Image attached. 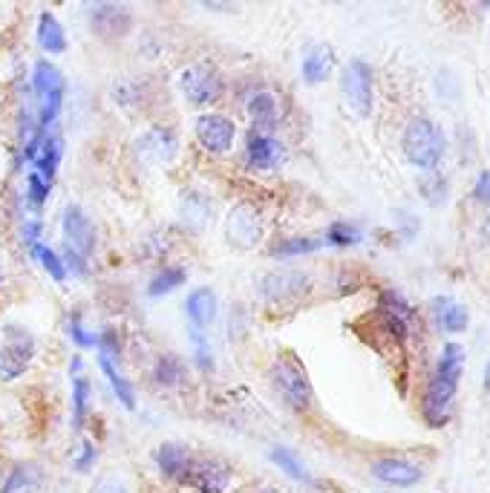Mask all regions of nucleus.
<instances>
[{
	"label": "nucleus",
	"instance_id": "f257e3e1",
	"mask_svg": "<svg viewBox=\"0 0 490 493\" xmlns=\"http://www.w3.org/2000/svg\"><path fill=\"white\" fill-rule=\"evenodd\" d=\"M465 372V349L458 343H445L441 346V355L436 361V372L430 387L424 395V419L430 427H441L450 419V404L456 399L458 381Z\"/></svg>",
	"mask_w": 490,
	"mask_h": 493
},
{
	"label": "nucleus",
	"instance_id": "f03ea898",
	"mask_svg": "<svg viewBox=\"0 0 490 493\" xmlns=\"http://www.w3.org/2000/svg\"><path fill=\"white\" fill-rule=\"evenodd\" d=\"M445 133H441V127L436 121H430L427 116H418L407 124L404 130V156L407 162H413L416 168H424V170H433L441 156H445Z\"/></svg>",
	"mask_w": 490,
	"mask_h": 493
},
{
	"label": "nucleus",
	"instance_id": "7ed1b4c3",
	"mask_svg": "<svg viewBox=\"0 0 490 493\" xmlns=\"http://www.w3.org/2000/svg\"><path fill=\"white\" fill-rule=\"evenodd\" d=\"M33 90L38 99V124L41 130H50L61 113V104H64L67 78L53 61H38L33 70Z\"/></svg>",
	"mask_w": 490,
	"mask_h": 493
},
{
	"label": "nucleus",
	"instance_id": "20e7f679",
	"mask_svg": "<svg viewBox=\"0 0 490 493\" xmlns=\"http://www.w3.org/2000/svg\"><path fill=\"white\" fill-rule=\"evenodd\" d=\"M272 378H274L277 392L283 395V401H286L294 412H306L309 410V404H312V384H309V375L303 370V363L297 361V355H292V353L280 355L274 361Z\"/></svg>",
	"mask_w": 490,
	"mask_h": 493
},
{
	"label": "nucleus",
	"instance_id": "39448f33",
	"mask_svg": "<svg viewBox=\"0 0 490 493\" xmlns=\"http://www.w3.org/2000/svg\"><path fill=\"white\" fill-rule=\"evenodd\" d=\"M179 87H182V95L191 104L197 107H205L216 99H223L226 92V82H223V72H219L214 63H191L182 78H179Z\"/></svg>",
	"mask_w": 490,
	"mask_h": 493
},
{
	"label": "nucleus",
	"instance_id": "423d86ee",
	"mask_svg": "<svg viewBox=\"0 0 490 493\" xmlns=\"http://www.w3.org/2000/svg\"><path fill=\"white\" fill-rule=\"evenodd\" d=\"M341 87H343V99L358 116H370L372 113V67L367 61L352 58L343 67L341 75Z\"/></svg>",
	"mask_w": 490,
	"mask_h": 493
},
{
	"label": "nucleus",
	"instance_id": "0eeeda50",
	"mask_svg": "<svg viewBox=\"0 0 490 493\" xmlns=\"http://www.w3.org/2000/svg\"><path fill=\"white\" fill-rule=\"evenodd\" d=\"M226 237L234 248L240 251H251L263 237V217L257 211V205L251 202H240L236 208L228 214V222H226Z\"/></svg>",
	"mask_w": 490,
	"mask_h": 493
},
{
	"label": "nucleus",
	"instance_id": "6e6552de",
	"mask_svg": "<svg viewBox=\"0 0 490 493\" xmlns=\"http://www.w3.org/2000/svg\"><path fill=\"white\" fill-rule=\"evenodd\" d=\"M194 133H197V141L202 145V150H208L211 156H223L234 148L236 127L223 113H202L194 124Z\"/></svg>",
	"mask_w": 490,
	"mask_h": 493
},
{
	"label": "nucleus",
	"instance_id": "1a4fd4ad",
	"mask_svg": "<svg viewBox=\"0 0 490 493\" xmlns=\"http://www.w3.org/2000/svg\"><path fill=\"white\" fill-rule=\"evenodd\" d=\"M6 335H9V343L0 346V378L14 381L29 370L35 343L21 326H6Z\"/></svg>",
	"mask_w": 490,
	"mask_h": 493
},
{
	"label": "nucleus",
	"instance_id": "9d476101",
	"mask_svg": "<svg viewBox=\"0 0 490 493\" xmlns=\"http://www.w3.org/2000/svg\"><path fill=\"white\" fill-rule=\"evenodd\" d=\"M24 156H26V162L33 165V170H38L41 177L53 182L58 173V165H61V136L53 130L33 133L24 145Z\"/></svg>",
	"mask_w": 490,
	"mask_h": 493
},
{
	"label": "nucleus",
	"instance_id": "9b49d317",
	"mask_svg": "<svg viewBox=\"0 0 490 493\" xmlns=\"http://www.w3.org/2000/svg\"><path fill=\"white\" fill-rule=\"evenodd\" d=\"M61 228H64V248L82 254L84 260L96 251V226H92V219L78 205H67L64 208Z\"/></svg>",
	"mask_w": 490,
	"mask_h": 493
},
{
	"label": "nucleus",
	"instance_id": "f8f14e48",
	"mask_svg": "<svg viewBox=\"0 0 490 493\" xmlns=\"http://www.w3.org/2000/svg\"><path fill=\"white\" fill-rule=\"evenodd\" d=\"M283 162H286V148H283V141L274 139L272 133L251 130V136L245 141V165L251 170H274Z\"/></svg>",
	"mask_w": 490,
	"mask_h": 493
},
{
	"label": "nucleus",
	"instance_id": "ddd939ff",
	"mask_svg": "<svg viewBox=\"0 0 490 493\" xmlns=\"http://www.w3.org/2000/svg\"><path fill=\"white\" fill-rule=\"evenodd\" d=\"M260 292L268 304H292L309 292V275L303 272H272L260 283Z\"/></svg>",
	"mask_w": 490,
	"mask_h": 493
},
{
	"label": "nucleus",
	"instance_id": "4468645a",
	"mask_svg": "<svg viewBox=\"0 0 490 493\" xmlns=\"http://www.w3.org/2000/svg\"><path fill=\"white\" fill-rule=\"evenodd\" d=\"M90 26L101 38H121L133 26V12L121 4H96L90 6Z\"/></svg>",
	"mask_w": 490,
	"mask_h": 493
},
{
	"label": "nucleus",
	"instance_id": "2eb2a0df",
	"mask_svg": "<svg viewBox=\"0 0 490 493\" xmlns=\"http://www.w3.org/2000/svg\"><path fill=\"white\" fill-rule=\"evenodd\" d=\"M231 476L234 470L223 459H202L191 465L185 482H191L199 493H223L231 485Z\"/></svg>",
	"mask_w": 490,
	"mask_h": 493
},
{
	"label": "nucleus",
	"instance_id": "dca6fc26",
	"mask_svg": "<svg viewBox=\"0 0 490 493\" xmlns=\"http://www.w3.org/2000/svg\"><path fill=\"white\" fill-rule=\"evenodd\" d=\"M139 156L145 159L150 165H168L173 162V156L179 150V141L177 133L170 127H150L148 133L139 136Z\"/></svg>",
	"mask_w": 490,
	"mask_h": 493
},
{
	"label": "nucleus",
	"instance_id": "f3484780",
	"mask_svg": "<svg viewBox=\"0 0 490 493\" xmlns=\"http://www.w3.org/2000/svg\"><path fill=\"white\" fill-rule=\"evenodd\" d=\"M378 312H381L384 326L399 341H404L409 335V329L416 326V312H413V306H409L407 300L401 295H395V292H384L381 295V300H378Z\"/></svg>",
	"mask_w": 490,
	"mask_h": 493
},
{
	"label": "nucleus",
	"instance_id": "a211bd4d",
	"mask_svg": "<svg viewBox=\"0 0 490 493\" xmlns=\"http://www.w3.org/2000/svg\"><path fill=\"white\" fill-rule=\"evenodd\" d=\"M372 476L378 482L392 485V488H409V485H416L421 479L424 470L416 462H409V459L384 456L372 465Z\"/></svg>",
	"mask_w": 490,
	"mask_h": 493
},
{
	"label": "nucleus",
	"instance_id": "6ab92c4d",
	"mask_svg": "<svg viewBox=\"0 0 490 493\" xmlns=\"http://www.w3.org/2000/svg\"><path fill=\"white\" fill-rule=\"evenodd\" d=\"M191 465H194V456L179 441H165L159 444V450H156V468H159V473L170 482H185Z\"/></svg>",
	"mask_w": 490,
	"mask_h": 493
},
{
	"label": "nucleus",
	"instance_id": "aec40b11",
	"mask_svg": "<svg viewBox=\"0 0 490 493\" xmlns=\"http://www.w3.org/2000/svg\"><path fill=\"white\" fill-rule=\"evenodd\" d=\"M335 50L326 44H318V46H309L306 55H303V67H300V72H303V82L306 84H323L326 78L335 72Z\"/></svg>",
	"mask_w": 490,
	"mask_h": 493
},
{
	"label": "nucleus",
	"instance_id": "412c9836",
	"mask_svg": "<svg viewBox=\"0 0 490 493\" xmlns=\"http://www.w3.org/2000/svg\"><path fill=\"white\" fill-rule=\"evenodd\" d=\"M248 110V119L251 124H255V130L265 133V130H272V127L280 121V107H277V99L268 90H257V92H251V99L245 104Z\"/></svg>",
	"mask_w": 490,
	"mask_h": 493
},
{
	"label": "nucleus",
	"instance_id": "4be33fe9",
	"mask_svg": "<svg viewBox=\"0 0 490 493\" xmlns=\"http://www.w3.org/2000/svg\"><path fill=\"white\" fill-rule=\"evenodd\" d=\"M185 312H187V317H191V324H194L197 332L208 329L214 324V317H216V295H214V289H208V285H199V289H194L185 300Z\"/></svg>",
	"mask_w": 490,
	"mask_h": 493
},
{
	"label": "nucleus",
	"instance_id": "5701e85b",
	"mask_svg": "<svg viewBox=\"0 0 490 493\" xmlns=\"http://www.w3.org/2000/svg\"><path fill=\"white\" fill-rule=\"evenodd\" d=\"M433 317L445 332H465L467 324H470L467 309L458 304V300H450V297H436L433 300Z\"/></svg>",
	"mask_w": 490,
	"mask_h": 493
},
{
	"label": "nucleus",
	"instance_id": "b1692460",
	"mask_svg": "<svg viewBox=\"0 0 490 493\" xmlns=\"http://www.w3.org/2000/svg\"><path fill=\"white\" fill-rule=\"evenodd\" d=\"M38 46L50 55H61L67 50V32L53 12H41L38 18Z\"/></svg>",
	"mask_w": 490,
	"mask_h": 493
},
{
	"label": "nucleus",
	"instance_id": "393cba45",
	"mask_svg": "<svg viewBox=\"0 0 490 493\" xmlns=\"http://www.w3.org/2000/svg\"><path fill=\"white\" fill-rule=\"evenodd\" d=\"M41 485V470L29 462H21L9 470V476L4 479V488L0 493H33Z\"/></svg>",
	"mask_w": 490,
	"mask_h": 493
},
{
	"label": "nucleus",
	"instance_id": "a878e982",
	"mask_svg": "<svg viewBox=\"0 0 490 493\" xmlns=\"http://www.w3.org/2000/svg\"><path fill=\"white\" fill-rule=\"evenodd\" d=\"M99 367H101V372H104V378L110 381V387H113V392H116V399L128 407V410H136V390H133V384L128 378H124L121 372H119V367H116V361H110V358H104V355H99Z\"/></svg>",
	"mask_w": 490,
	"mask_h": 493
},
{
	"label": "nucleus",
	"instance_id": "bb28decb",
	"mask_svg": "<svg viewBox=\"0 0 490 493\" xmlns=\"http://www.w3.org/2000/svg\"><path fill=\"white\" fill-rule=\"evenodd\" d=\"M272 462L283 470V473H289L294 482H303V485H314V479H312V473L303 468V462L297 459V453L294 450H289V448H272Z\"/></svg>",
	"mask_w": 490,
	"mask_h": 493
},
{
	"label": "nucleus",
	"instance_id": "cd10ccee",
	"mask_svg": "<svg viewBox=\"0 0 490 493\" xmlns=\"http://www.w3.org/2000/svg\"><path fill=\"white\" fill-rule=\"evenodd\" d=\"M185 363L182 358L177 355H162L159 361H156V367H153V381L159 387H179L182 381H185Z\"/></svg>",
	"mask_w": 490,
	"mask_h": 493
},
{
	"label": "nucleus",
	"instance_id": "c85d7f7f",
	"mask_svg": "<svg viewBox=\"0 0 490 493\" xmlns=\"http://www.w3.org/2000/svg\"><path fill=\"white\" fill-rule=\"evenodd\" d=\"M323 246V240H314V237H286V240H277L272 246V257H297V254H312Z\"/></svg>",
	"mask_w": 490,
	"mask_h": 493
},
{
	"label": "nucleus",
	"instance_id": "c756f323",
	"mask_svg": "<svg viewBox=\"0 0 490 493\" xmlns=\"http://www.w3.org/2000/svg\"><path fill=\"white\" fill-rule=\"evenodd\" d=\"M29 251H33V257L46 268V275H50L55 283H64L67 280V268H64V260H61L58 251H53L46 243H35Z\"/></svg>",
	"mask_w": 490,
	"mask_h": 493
},
{
	"label": "nucleus",
	"instance_id": "7c9ffc66",
	"mask_svg": "<svg viewBox=\"0 0 490 493\" xmlns=\"http://www.w3.org/2000/svg\"><path fill=\"white\" fill-rule=\"evenodd\" d=\"M87 412H90V381L75 375V381H72V424H75V430H82L84 427Z\"/></svg>",
	"mask_w": 490,
	"mask_h": 493
},
{
	"label": "nucleus",
	"instance_id": "2f4dec72",
	"mask_svg": "<svg viewBox=\"0 0 490 493\" xmlns=\"http://www.w3.org/2000/svg\"><path fill=\"white\" fill-rule=\"evenodd\" d=\"M182 283H185V268H165V272H159V275L150 280L148 295L150 297H165L173 289H179Z\"/></svg>",
	"mask_w": 490,
	"mask_h": 493
},
{
	"label": "nucleus",
	"instance_id": "473e14b6",
	"mask_svg": "<svg viewBox=\"0 0 490 493\" xmlns=\"http://www.w3.org/2000/svg\"><path fill=\"white\" fill-rule=\"evenodd\" d=\"M360 237L363 234L355 226H350V222H335V226H329L323 243L338 246V248H350V246H358L360 243Z\"/></svg>",
	"mask_w": 490,
	"mask_h": 493
},
{
	"label": "nucleus",
	"instance_id": "72a5a7b5",
	"mask_svg": "<svg viewBox=\"0 0 490 493\" xmlns=\"http://www.w3.org/2000/svg\"><path fill=\"white\" fill-rule=\"evenodd\" d=\"M50 194H53V182L46 179V177H41L38 170H29V177H26V197H29V202H33L35 208H41V205L50 199Z\"/></svg>",
	"mask_w": 490,
	"mask_h": 493
},
{
	"label": "nucleus",
	"instance_id": "f704fd0d",
	"mask_svg": "<svg viewBox=\"0 0 490 493\" xmlns=\"http://www.w3.org/2000/svg\"><path fill=\"white\" fill-rule=\"evenodd\" d=\"M70 335H72L75 346H82V349H96L99 346V335H96V332H90L78 314L70 317Z\"/></svg>",
	"mask_w": 490,
	"mask_h": 493
},
{
	"label": "nucleus",
	"instance_id": "c9c22d12",
	"mask_svg": "<svg viewBox=\"0 0 490 493\" xmlns=\"http://www.w3.org/2000/svg\"><path fill=\"white\" fill-rule=\"evenodd\" d=\"M445 190H447L445 188V179H441L436 170H430V177L421 179V194L430 199V202H438L441 197H445Z\"/></svg>",
	"mask_w": 490,
	"mask_h": 493
},
{
	"label": "nucleus",
	"instance_id": "e433bc0d",
	"mask_svg": "<svg viewBox=\"0 0 490 493\" xmlns=\"http://www.w3.org/2000/svg\"><path fill=\"white\" fill-rule=\"evenodd\" d=\"M92 493H130V490H128V485H124L121 476H116V473H104Z\"/></svg>",
	"mask_w": 490,
	"mask_h": 493
},
{
	"label": "nucleus",
	"instance_id": "4c0bfd02",
	"mask_svg": "<svg viewBox=\"0 0 490 493\" xmlns=\"http://www.w3.org/2000/svg\"><path fill=\"white\" fill-rule=\"evenodd\" d=\"M96 444H92L90 439H84V450H82V456L75 459V470L78 473H87V470H92V465H96Z\"/></svg>",
	"mask_w": 490,
	"mask_h": 493
},
{
	"label": "nucleus",
	"instance_id": "58836bf2",
	"mask_svg": "<svg viewBox=\"0 0 490 493\" xmlns=\"http://www.w3.org/2000/svg\"><path fill=\"white\" fill-rule=\"evenodd\" d=\"M194 338H197V349H194L197 367H199L202 372H208V370L214 367V358H211V353H208V343H205V341L199 338V332H194Z\"/></svg>",
	"mask_w": 490,
	"mask_h": 493
},
{
	"label": "nucleus",
	"instance_id": "ea45409f",
	"mask_svg": "<svg viewBox=\"0 0 490 493\" xmlns=\"http://www.w3.org/2000/svg\"><path fill=\"white\" fill-rule=\"evenodd\" d=\"M61 260H64V268H72L75 275H82V277L87 275V260L82 257V254L64 248V257H61Z\"/></svg>",
	"mask_w": 490,
	"mask_h": 493
},
{
	"label": "nucleus",
	"instance_id": "a19ab883",
	"mask_svg": "<svg viewBox=\"0 0 490 493\" xmlns=\"http://www.w3.org/2000/svg\"><path fill=\"white\" fill-rule=\"evenodd\" d=\"M473 194H476V199H482V202L490 205V173H482L479 182H476V190H473Z\"/></svg>",
	"mask_w": 490,
	"mask_h": 493
},
{
	"label": "nucleus",
	"instance_id": "79ce46f5",
	"mask_svg": "<svg viewBox=\"0 0 490 493\" xmlns=\"http://www.w3.org/2000/svg\"><path fill=\"white\" fill-rule=\"evenodd\" d=\"M38 234H41V226H38V222H26V226H24V240L29 243V248H33V246L38 243Z\"/></svg>",
	"mask_w": 490,
	"mask_h": 493
},
{
	"label": "nucleus",
	"instance_id": "37998d69",
	"mask_svg": "<svg viewBox=\"0 0 490 493\" xmlns=\"http://www.w3.org/2000/svg\"><path fill=\"white\" fill-rule=\"evenodd\" d=\"M482 234H485V240L490 243V214L485 217V222H482Z\"/></svg>",
	"mask_w": 490,
	"mask_h": 493
},
{
	"label": "nucleus",
	"instance_id": "c03bdc74",
	"mask_svg": "<svg viewBox=\"0 0 490 493\" xmlns=\"http://www.w3.org/2000/svg\"><path fill=\"white\" fill-rule=\"evenodd\" d=\"M485 390L490 392V361H487V367H485Z\"/></svg>",
	"mask_w": 490,
	"mask_h": 493
},
{
	"label": "nucleus",
	"instance_id": "a18cd8bd",
	"mask_svg": "<svg viewBox=\"0 0 490 493\" xmlns=\"http://www.w3.org/2000/svg\"><path fill=\"white\" fill-rule=\"evenodd\" d=\"M260 493H280V490H260Z\"/></svg>",
	"mask_w": 490,
	"mask_h": 493
}]
</instances>
